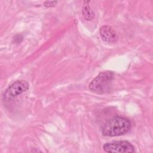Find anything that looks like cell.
Segmentation results:
<instances>
[{"label": "cell", "instance_id": "obj_1", "mask_svg": "<svg viewBox=\"0 0 153 153\" xmlns=\"http://www.w3.org/2000/svg\"><path fill=\"white\" fill-rule=\"evenodd\" d=\"M131 127V122L128 118L117 116L108 120L103 124L101 132L105 136H118L127 133Z\"/></svg>", "mask_w": 153, "mask_h": 153}, {"label": "cell", "instance_id": "obj_2", "mask_svg": "<svg viewBox=\"0 0 153 153\" xmlns=\"http://www.w3.org/2000/svg\"><path fill=\"white\" fill-rule=\"evenodd\" d=\"M113 78V72H102L90 82L88 88L93 93L99 94H105L110 91Z\"/></svg>", "mask_w": 153, "mask_h": 153}, {"label": "cell", "instance_id": "obj_3", "mask_svg": "<svg viewBox=\"0 0 153 153\" xmlns=\"http://www.w3.org/2000/svg\"><path fill=\"white\" fill-rule=\"evenodd\" d=\"M103 149L105 152L109 153H128L134 151V146L130 142L126 140L114 141L106 143L103 145Z\"/></svg>", "mask_w": 153, "mask_h": 153}, {"label": "cell", "instance_id": "obj_4", "mask_svg": "<svg viewBox=\"0 0 153 153\" xmlns=\"http://www.w3.org/2000/svg\"><path fill=\"white\" fill-rule=\"evenodd\" d=\"M29 84L25 80H17L12 83L5 90L4 94V98L5 100L13 99L23 93L26 91L29 88Z\"/></svg>", "mask_w": 153, "mask_h": 153}, {"label": "cell", "instance_id": "obj_5", "mask_svg": "<svg viewBox=\"0 0 153 153\" xmlns=\"http://www.w3.org/2000/svg\"><path fill=\"white\" fill-rule=\"evenodd\" d=\"M102 39L108 43H115L118 40V35L115 30L109 26H102L99 29Z\"/></svg>", "mask_w": 153, "mask_h": 153}, {"label": "cell", "instance_id": "obj_6", "mask_svg": "<svg viewBox=\"0 0 153 153\" xmlns=\"http://www.w3.org/2000/svg\"><path fill=\"white\" fill-rule=\"evenodd\" d=\"M89 1H84L83 7H82V15L84 17V19L87 20H91L94 17V11L91 9L90 7L88 4Z\"/></svg>", "mask_w": 153, "mask_h": 153}, {"label": "cell", "instance_id": "obj_7", "mask_svg": "<svg viewBox=\"0 0 153 153\" xmlns=\"http://www.w3.org/2000/svg\"><path fill=\"white\" fill-rule=\"evenodd\" d=\"M57 4V1H46L44 3V5L45 7H54Z\"/></svg>", "mask_w": 153, "mask_h": 153}]
</instances>
